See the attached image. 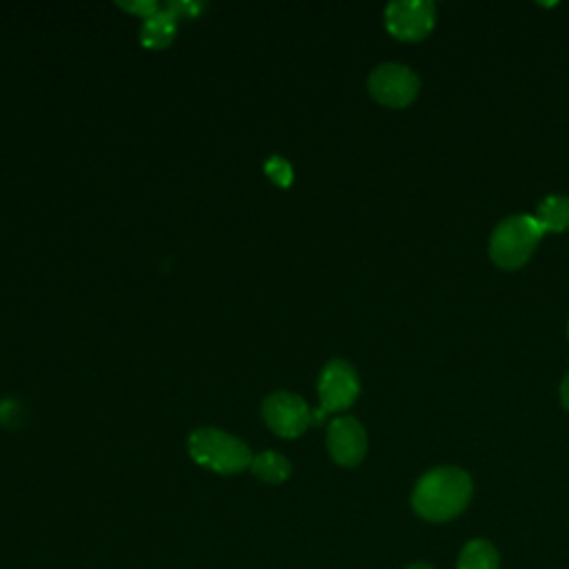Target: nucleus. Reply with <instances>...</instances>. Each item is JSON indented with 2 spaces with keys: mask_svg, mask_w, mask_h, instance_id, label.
Listing matches in <instances>:
<instances>
[{
  "mask_svg": "<svg viewBox=\"0 0 569 569\" xmlns=\"http://www.w3.org/2000/svg\"><path fill=\"white\" fill-rule=\"evenodd\" d=\"M473 482L460 467H436L420 476L411 493L413 511L431 522L456 518L469 502Z\"/></svg>",
  "mask_w": 569,
  "mask_h": 569,
  "instance_id": "f257e3e1",
  "label": "nucleus"
},
{
  "mask_svg": "<svg viewBox=\"0 0 569 569\" xmlns=\"http://www.w3.org/2000/svg\"><path fill=\"white\" fill-rule=\"evenodd\" d=\"M545 236L538 220L529 213H513L502 218L489 238V256L502 269L522 267L536 251Z\"/></svg>",
  "mask_w": 569,
  "mask_h": 569,
  "instance_id": "f03ea898",
  "label": "nucleus"
},
{
  "mask_svg": "<svg viewBox=\"0 0 569 569\" xmlns=\"http://www.w3.org/2000/svg\"><path fill=\"white\" fill-rule=\"evenodd\" d=\"M187 447H189V456L200 467L211 469L216 473H224V476L247 469L253 460L249 447L240 438L213 427L196 429L189 436Z\"/></svg>",
  "mask_w": 569,
  "mask_h": 569,
  "instance_id": "7ed1b4c3",
  "label": "nucleus"
},
{
  "mask_svg": "<svg viewBox=\"0 0 569 569\" xmlns=\"http://www.w3.org/2000/svg\"><path fill=\"white\" fill-rule=\"evenodd\" d=\"M367 89L376 102L400 109L416 100L420 91V78L407 64L382 62L369 73Z\"/></svg>",
  "mask_w": 569,
  "mask_h": 569,
  "instance_id": "20e7f679",
  "label": "nucleus"
},
{
  "mask_svg": "<svg viewBox=\"0 0 569 569\" xmlns=\"http://www.w3.org/2000/svg\"><path fill=\"white\" fill-rule=\"evenodd\" d=\"M311 411L309 405L289 391H273L262 400V418L267 427L282 436V438H296L311 425Z\"/></svg>",
  "mask_w": 569,
  "mask_h": 569,
  "instance_id": "39448f33",
  "label": "nucleus"
},
{
  "mask_svg": "<svg viewBox=\"0 0 569 569\" xmlns=\"http://www.w3.org/2000/svg\"><path fill=\"white\" fill-rule=\"evenodd\" d=\"M436 22L431 0H393L385 7V24L398 40H422Z\"/></svg>",
  "mask_w": 569,
  "mask_h": 569,
  "instance_id": "423d86ee",
  "label": "nucleus"
},
{
  "mask_svg": "<svg viewBox=\"0 0 569 569\" xmlns=\"http://www.w3.org/2000/svg\"><path fill=\"white\" fill-rule=\"evenodd\" d=\"M360 382L356 369L340 358L329 360L318 378V396L322 411H340L353 405L358 398Z\"/></svg>",
  "mask_w": 569,
  "mask_h": 569,
  "instance_id": "0eeeda50",
  "label": "nucleus"
},
{
  "mask_svg": "<svg viewBox=\"0 0 569 569\" xmlns=\"http://www.w3.org/2000/svg\"><path fill=\"white\" fill-rule=\"evenodd\" d=\"M327 449L329 456L342 467L360 465L367 453L365 427L351 416H340L331 420L327 429Z\"/></svg>",
  "mask_w": 569,
  "mask_h": 569,
  "instance_id": "6e6552de",
  "label": "nucleus"
},
{
  "mask_svg": "<svg viewBox=\"0 0 569 569\" xmlns=\"http://www.w3.org/2000/svg\"><path fill=\"white\" fill-rule=\"evenodd\" d=\"M176 22H178V16H173L167 7L160 9L158 13L149 16L144 22H142V29H140V42L149 49H162L167 47L173 36H176Z\"/></svg>",
  "mask_w": 569,
  "mask_h": 569,
  "instance_id": "1a4fd4ad",
  "label": "nucleus"
},
{
  "mask_svg": "<svg viewBox=\"0 0 569 569\" xmlns=\"http://www.w3.org/2000/svg\"><path fill=\"white\" fill-rule=\"evenodd\" d=\"M542 231H565L569 227V198L562 193H549L538 202L536 216Z\"/></svg>",
  "mask_w": 569,
  "mask_h": 569,
  "instance_id": "9d476101",
  "label": "nucleus"
},
{
  "mask_svg": "<svg viewBox=\"0 0 569 569\" xmlns=\"http://www.w3.org/2000/svg\"><path fill=\"white\" fill-rule=\"evenodd\" d=\"M498 567H500V558L496 547L482 538L469 540L458 556V569H498Z\"/></svg>",
  "mask_w": 569,
  "mask_h": 569,
  "instance_id": "9b49d317",
  "label": "nucleus"
},
{
  "mask_svg": "<svg viewBox=\"0 0 569 569\" xmlns=\"http://www.w3.org/2000/svg\"><path fill=\"white\" fill-rule=\"evenodd\" d=\"M249 469L256 478H260L264 482H271V485L284 482L291 473L289 460L282 453H276V451H262V453L253 456Z\"/></svg>",
  "mask_w": 569,
  "mask_h": 569,
  "instance_id": "f8f14e48",
  "label": "nucleus"
},
{
  "mask_svg": "<svg viewBox=\"0 0 569 569\" xmlns=\"http://www.w3.org/2000/svg\"><path fill=\"white\" fill-rule=\"evenodd\" d=\"M264 171H267V176H269L276 184H280V187H289L291 180H293V169H291V164H289L284 158H280V156H271V158L267 160V164H264Z\"/></svg>",
  "mask_w": 569,
  "mask_h": 569,
  "instance_id": "ddd939ff",
  "label": "nucleus"
},
{
  "mask_svg": "<svg viewBox=\"0 0 569 569\" xmlns=\"http://www.w3.org/2000/svg\"><path fill=\"white\" fill-rule=\"evenodd\" d=\"M118 7H122V9L131 11V13H138V16H142L144 20H147L149 16H153V13H158V11H160V7H158V2H156V0H133V2H118Z\"/></svg>",
  "mask_w": 569,
  "mask_h": 569,
  "instance_id": "4468645a",
  "label": "nucleus"
},
{
  "mask_svg": "<svg viewBox=\"0 0 569 569\" xmlns=\"http://www.w3.org/2000/svg\"><path fill=\"white\" fill-rule=\"evenodd\" d=\"M167 9L173 16H196L200 11V4H196V2H169Z\"/></svg>",
  "mask_w": 569,
  "mask_h": 569,
  "instance_id": "2eb2a0df",
  "label": "nucleus"
},
{
  "mask_svg": "<svg viewBox=\"0 0 569 569\" xmlns=\"http://www.w3.org/2000/svg\"><path fill=\"white\" fill-rule=\"evenodd\" d=\"M560 402H562V407L569 411V369H567V373H565V378H562V382H560Z\"/></svg>",
  "mask_w": 569,
  "mask_h": 569,
  "instance_id": "dca6fc26",
  "label": "nucleus"
},
{
  "mask_svg": "<svg viewBox=\"0 0 569 569\" xmlns=\"http://www.w3.org/2000/svg\"><path fill=\"white\" fill-rule=\"evenodd\" d=\"M407 569H431L429 565H425V562H416V565H409Z\"/></svg>",
  "mask_w": 569,
  "mask_h": 569,
  "instance_id": "f3484780",
  "label": "nucleus"
},
{
  "mask_svg": "<svg viewBox=\"0 0 569 569\" xmlns=\"http://www.w3.org/2000/svg\"><path fill=\"white\" fill-rule=\"evenodd\" d=\"M567 338H569V322H567Z\"/></svg>",
  "mask_w": 569,
  "mask_h": 569,
  "instance_id": "a211bd4d",
  "label": "nucleus"
}]
</instances>
